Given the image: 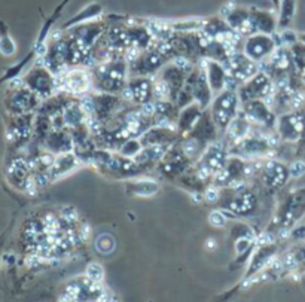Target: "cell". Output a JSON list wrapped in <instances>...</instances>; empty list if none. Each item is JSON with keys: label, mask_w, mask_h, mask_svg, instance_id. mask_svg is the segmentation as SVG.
<instances>
[{"label": "cell", "mask_w": 305, "mask_h": 302, "mask_svg": "<svg viewBox=\"0 0 305 302\" xmlns=\"http://www.w3.org/2000/svg\"><path fill=\"white\" fill-rule=\"evenodd\" d=\"M91 70L93 91L121 94L129 79V66L124 57L96 64Z\"/></svg>", "instance_id": "obj_1"}, {"label": "cell", "mask_w": 305, "mask_h": 302, "mask_svg": "<svg viewBox=\"0 0 305 302\" xmlns=\"http://www.w3.org/2000/svg\"><path fill=\"white\" fill-rule=\"evenodd\" d=\"M222 195L217 207L224 210L228 218L249 219L259 210V195L249 182H243L229 188H221Z\"/></svg>", "instance_id": "obj_2"}, {"label": "cell", "mask_w": 305, "mask_h": 302, "mask_svg": "<svg viewBox=\"0 0 305 302\" xmlns=\"http://www.w3.org/2000/svg\"><path fill=\"white\" fill-rule=\"evenodd\" d=\"M228 158V144L225 143L224 138H217L205 147L200 160L197 163H194V167L205 182L213 183V177L225 167Z\"/></svg>", "instance_id": "obj_3"}, {"label": "cell", "mask_w": 305, "mask_h": 302, "mask_svg": "<svg viewBox=\"0 0 305 302\" xmlns=\"http://www.w3.org/2000/svg\"><path fill=\"white\" fill-rule=\"evenodd\" d=\"M210 113L211 118L219 128L221 134L225 133L228 125L232 122V119L240 113L241 110V100L238 97L237 89H224L222 92L216 94L213 97V102L210 105Z\"/></svg>", "instance_id": "obj_4"}, {"label": "cell", "mask_w": 305, "mask_h": 302, "mask_svg": "<svg viewBox=\"0 0 305 302\" xmlns=\"http://www.w3.org/2000/svg\"><path fill=\"white\" fill-rule=\"evenodd\" d=\"M171 55L153 43L149 49L142 51L133 61L128 63L129 66V76H155L167 63L171 61Z\"/></svg>", "instance_id": "obj_5"}, {"label": "cell", "mask_w": 305, "mask_h": 302, "mask_svg": "<svg viewBox=\"0 0 305 302\" xmlns=\"http://www.w3.org/2000/svg\"><path fill=\"white\" fill-rule=\"evenodd\" d=\"M253 179H257V182L267 191H271V192L279 191L290 179L289 165H286L276 157L260 160Z\"/></svg>", "instance_id": "obj_6"}, {"label": "cell", "mask_w": 305, "mask_h": 302, "mask_svg": "<svg viewBox=\"0 0 305 302\" xmlns=\"http://www.w3.org/2000/svg\"><path fill=\"white\" fill-rule=\"evenodd\" d=\"M194 163L186 157V154L183 152V149L180 147V143L176 141L175 144H171L165 155L162 157V160L156 164L153 168V171H156V174L165 180L170 182H176L179 177L188 171Z\"/></svg>", "instance_id": "obj_7"}, {"label": "cell", "mask_w": 305, "mask_h": 302, "mask_svg": "<svg viewBox=\"0 0 305 302\" xmlns=\"http://www.w3.org/2000/svg\"><path fill=\"white\" fill-rule=\"evenodd\" d=\"M57 81L60 91L69 92L75 97H80L93 91L91 70L86 67H70L57 75Z\"/></svg>", "instance_id": "obj_8"}, {"label": "cell", "mask_w": 305, "mask_h": 302, "mask_svg": "<svg viewBox=\"0 0 305 302\" xmlns=\"http://www.w3.org/2000/svg\"><path fill=\"white\" fill-rule=\"evenodd\" d=\"M97 170L103 174H106L107 177L119 179V180L140 177L146 173L140 165L136 163L134 158L124 157L119 152H112L110 158L103 165H99Z\"/></svg>", "instance_id": "obj_9"}, {"label": "cell", "mask_w": 305, "mask_h": 302, "mask_svg": "<svg viewBox=\"0 0 305 302\" xmlns=\"http://www.w3.org/2000/svg\"><path fill=\"white\" fill-rule=\"evenodd\" d=\"M274 91H276V86H274L273 78L264 70H259L257 73H254L249 81L241 83L237 89L241 103L252 102V100H267L268 97L274 94Z\"/></svg>", "instance_id": "obj_10"}, {"label": "cell", "mask_w": 305, "mask_h": 302, "mask_svg": "<svg viewBox=\"0 0 305 302\" xmlns=\"http://www.w3.org/2000/svg\"><path fill=\"white\" fill-rule=\"evenodd\" d=\"M279 40L276 33L274 34H265V33H253L250 36H246L243 40L241 51L247 55L254 63L260 64L265 61L270 55L279 48Z\"/></svg>", "instance_id": "obj_11"}, {"label": "cell", "mask_w": 305, "mask_h": 302, "mask_svg": "<svg viewBox=\"0 0 305 302\" xmlns=\"http://www.w3.org/2000/svg\"><path fill=\"white\" fill-rule=\"evenodd\" d=\"M241 112L253 125V128L276 130L279 115L265 100H252L241 103Z\"/></svg>", "instance_id": "obj_12"}, {"label": "cell", "mask_w": 305, "mask_h": 302, "mask_svg": "<svg viewBox=\"0 0 305 302\" xmlns=\"http://www.w3.org/2000/svg\"><path fill=\"white\" fill-rule=\"evenodd\" d=\"M188 92L191 94L192 100L195 103H198L201 108L204 109H208L211 102H213V91L210 88V83L207 81V76H205V72H204V67L198 63L194 70L186 76V81L183 85Z\"/></svg>", "instance_id": "obj_13"}, {"label": "cell", "mask_w": 305, "mask_h": 302, "mask_svg": "<svg viewBox=\"0 0 305 302\" xmlns=\"http://www.w3.org/2000/svg\"><path fill=\"white\" fill-rule=\"evenodd\" d=\"M121 97L134 106H143L153 98V76H129L127 86L121 92Z\"/></svg>", "instance_id": "obj_14"}, {"label": "cell", "mask_w": 305, "mask_h": 302, "mask_svg": "<svg viewBox=\"0 0 305 302\" xmlns=\"http://www.w3.org/2000/svg\"><path fill=\"white\" fill-rule=\"evenodd\" d=\"M28 89L36 92L42 100H47L52 95H55L58 89L57 75H54L45 64H39L30 75H28Z\"/></svg>", "instance_id": "obj_15"}, {"label": "cell", "mask_w": 305, "mask_h": 302, "mask_svg": "<svg viewBox=\"0 0 305 302\" xmlns=\"http://www.w3.org/2000/svg\"><path fill=\"white\" fill-rule=\"evenodd\" d=\"M198 63L204 67L207 81L210 83V88H211V91H213L214 95L219 94V92H222L224 89H227L229 76L225 66H224V63L216 61V60H210V58H203Z\"/></svg>", "instance_id": "obj_16"}, {"label": "cell", "mask_w": 305, "mask_h": 302, "mask_svg": "<svg viewBox=\"0 0 305 302\" xmlns=\"http://www.w3.org/2000/svg\"><path fill=\"white\" fill-rule=\"evenodd\" d=\"M277 244L274 243H257V247L253 250L250 256V264L247 268V273L244 275V281H249L253 275H256L260 270L267 268V265L276 258Z\"/></svg>", "instance_id": "obj_17"}, {"label": "cell", "mask_w": 305, "mask_h": 302, "mask_svg": "<svg viewBox=\"0 0 305 302\" xmlns=\"http://www.w3.org/2000/svg\"><path fill=\"white\" fill-rule=\"evenodd\" d=\"M180 134H179L176 127H161V125H152L149 130H146L142 136H140V141L143 146H152V144H158V146H171L176 141L180 140Z\"/></svg>", "instance_id": "obj_18"}, {"label": "cell", "mask_w": 305, "mask_h": 302, "mask_svg": "<svg viewBox=\"0 0 305 302\" xmlns=\"http://www.w3.org/2000/svg\"><path fill=\"white\" fill-rule=\"evenodd\" d=\"M250 9V23L253 33H265V34H274L279 30V15L274 14V11H264L257 8Z\"/></svg>", "instance_id": "obj_19"}, {"label": "cell", "mask_w": 305, "mask_h": 302, "mask_svg": "<svg viewBox=\"0 0 305 302\" xmlns=\"http://www.w3.org/2000/svg\"><path fill=\"white\" fill-rule=\"evenodd\" d=\"M204 108H201L198 103H191L188 106H185L183 109H180L178 116V122H176V127H178L179 134L182 137L188 136L195 127L197 124L200 122L201 116L204 113Z\"/></svg>", "instance_id": "obj_20"}, {"label": "cell", "mask_w": 305, "mask_h": 302, "mask_svg": "<svg viewBox=\"0 0 305 302\" xmlns=\"http://www.w3.org/2000/svg\"><path fill=\"white\" fill-rule=\"evenodd\" d=\"M80 160L77 158V155L70 150V152H63V154H58L55 155V161L52 167L48 170L50 171V176H51L52 182L73 173L75 170H77L80 167Z\"/></svg>", "instance_id": "obj_21"}, {"label": "cell", "mask_w": 305, "mask_h": 302, "mask_svg": "<svg viewBox=\"0 0 305 302\" xmlns=\"http://www.w3.org/2000/svg\"><path fill=\"white\" fill-rule=\"evenodd\" d=\"M45 149L55 155L73 150V138H72L70 130H67V128L54 130L52 128L51 133L45 137Z\"/></svg>", "instance_id": "obj_22"}, {"label": "cell", "mask_w": 305, "mask_h": 302, "mask_svg": "<svg viewBox=\"0 0 305 302\" xmlns=\"http://www.w3.org/2000/svg\"><path fill=\"white\" fill-rule=\"evenodd\" d=\"M253 130V125L249 122V119L244 116V113L240 110V113L232 119V122L228 125V128L225 130L224 136H225V143L229 146H232L234 143H237L238 140L249 136Z\"/></svg>", "instance_id": "obj_23"}, {"label": "cell", "mask_w": 305, "mask_h": 302, "mask_svg": "<svg viewBox=\"0 0 305 302\" xmlns=\"http://www.w3.org/2000/svg\"><path fill=\"white\" fill-rule=\"evenodd\" d=\"M125 192L129 196H153L159 191V183L155 179L149 177H134V179H128L124 183Z\"/></svg>", "instance_id": "obj_24"}, {"label": "cell", "mask_w": 305, "mask_h": 302, "mask_svg": "<svg viewBox=\"0 0 305 302\" xmlns=\"http://www.w3.org/2000/svg\"><path fill=\"white\" fill-rule=\"evenodd\" d=\"M103 14V6L100 3H91L88 5L86 8H83L79 14H76L72 20H69L64 26H63V30H67L70 27H75V26H79V24H83V23H88V21H93L96 18H99Z\"/></svg>", "instance_id": "obj_25"}, {"label": "cell", "mask_w": 305, "mask_h": 302, "mask_svg": "<svg viewBox=\"0 0 305 302\" xmlns=\"http://www.w3.org/2000/svg\"><path fill=\"white\" fill-rule=\"evenodd\" d=\"M296 9V0H280L279 6V30H284L293 20Z\"/></svg>", "instance_id": "obj_26"}, {"label": "cell", "mask_w": 305, "mask_h": 302, "mask_svg": "<svg viewBox=\"0 0 305 302\" xmlns=\"http://www.w3.org/2000/svg\"><path fill=\"white\" fill-rule=\"evenodd\" d=\"M116 248V241L110 234H102L96 240V250L102 255H110Z\"/></svg>", "instance_id": "obj_27"}, {"label": "cell", "mask_w": 305, "mask_h": 302, "mask_svg": "<svg viewBox=\"0 0 305 302\" xmlns=\"http://www.w3.org/2000/svg\"><path fill=\"white\" fill-rule=\"evenodd\" d=\"M143 149V144H142V141H140V138L139 137H131L128 138L127 141L119 147V154L121 155H124V157H128V158H134L140 150Z\"/></svg>", "instance_id": "obj_28"}, {"label": "cell", "mask_w": 305, "mask_h": 302, "mask_svg": "<svg viewBox=\"0 0 305 302\" xmlns=\"http://www.w3.org/2000/svg\"><path fill=\"white\" fill-rule=\"evenodd\" d=\"M85 275L86 278H90L91 281L94 283H103V278H104V270L100 264L97 262H91L86 270H85Z\"/></svg>", "instance_id": "obj_29"}, {"label": "cell", "mask_w": 305, "mask_h": 302, "mask_svg": "<svg viewBox=\"0 0 305 302\" xmlns=\"http://www.w3.org/2000/svg\"><path fill=\"white\" fill-rule=\"evenodd\" d=\"M208 220H210V223H211L214 228H225V226H227V222H228V215H227L224 210H221V209L217 207L216 210H213V212L210 213Z\"/></svg>", "instance_id": "obj_30"}, {"label": "cell", "mask_w": 305, "mask_h": 302, "mask_svg": "<svg viewBox=\"0 0 305 302\" xmlns=\"http://www.w3.org/2000/svg\"><path fill=\"white\" fill-rule=\"evenodd\" d=\"M289 173H290V179H299L301 176L305 174V160H296L289 165Z\"/></svg>", "instance_id": "obj_31"}, {"label": "cell", "mask_w": 305, "mask_h": 302, "mask_svg": "<svg viewBox=\"0 0 305 302\" xmlns=\"http://www.w3.org/2000/svg\"><path fill=\"white\" fill-rule=\"evenodd\" d=\"M61 219L64 220L66 223H69V225H73L75 222H77V218H79V213H77L76 209H73V207H64L63 210H61Z\"/></svg>", "instance_id": "obj_32"}, {"label": "cell", "mask_w": 305, "mask_h": 302, "mask_svg": "<svg viewBox=\"0 0 305 302\" xmlns=\"http://www.w3.org/2000/svg\"><path fill=\"white\" fill-rule=\"evenodd\" d=\"M273 2V5H274V8H277L279 9V6H280V0H271Z\"/></svg>", "instance_id": "obj_33"}]
</instances>
